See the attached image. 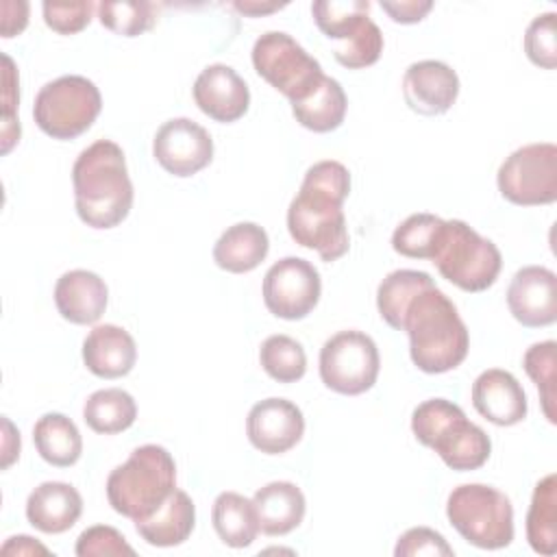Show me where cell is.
I'll list each match as a JSON object with an SVG mask.
<instances>
[{"label": "cell", "mask_w": 557, "mask_h": 557, "mask_svg": "<svg viewBox=\"0 0 557 557\" xmlns=\"http://www.w3.org/2000/svg\"><path fill=\"white\" fill-rule=\"evenodd\" d=\"M194 102L215 122L231 124L246 115L250 89L246 81L226 63L207 65L194 81Z\"/></svg>", "instance_id": "e0dca14e"}, {"label": "cell", "mask_w": 557, "mask_h": 557, "mask_svg": "<svg viewBox=\"0 0 557 557\" xmlns=\"http://www.w3.org/2000/svg\"><path fill=\"white\" fill-rule=\"evenodd\" d=\"M270 250V239L263 226L255 222H237L228 226L213 246V261L231 274L255 270Z\"/></svg>", "instance_id": "cb8c5ba5"}, {"label": "cell", "mask_w": 557, "mask_h": 557, "mask_svg": "<svg viewBox=\"0 0 557 557\" xmlns=\"http://www.w3.org/2000/svg\"><path fill=\"white\" fill-rule=\"evenodd\" d=\"M444 220L435 213H411L392 233V248L409 259H429L442 237Z\"/></svg>", "instance_id": "1f68e13d"}, {"label": "cell", "mask_w": 557, "mask_h": 557, "mask_svg": "<svg viewBox=\"0 0 557 557\" xmlns=\"http://www.w3.org/2000/svg\"><path fill=\"white\" fill-rule=\"evenodd\" d=\"M78 557H113V555H135V548L126 542V537L109 527V524H94L85 529L74 546Z\"/></svg>", "instance_id": "74e56055"}, {"label": "cell", "mask_w": 557, "mask_h": 557, "mask_svg": "<svg viewBox=\"0 0 557 557\" xmlns=\"http://www.w3.org/2000/svg\"><path fill=\"white\" fill-rule=\"evenodd\" d=\"M379 370V348L363 331H339L320 348V379L337 394L359 396L368 392L376 383Z\"/></svg>", "instance_id": "8fae6325"}, {"label": "cell", "mask_w": 557, "mask_h": 557, "mask_svg": "<svg viewBox=\"0 0 557 557\" xmlns=\"http://www.w3.org/2000/svg\"><path fill=\"white\" fill-rule=\"evenodd\" d=\"M72 185L76 213L91 228H113L131 213L133 183L126 157L111 139H98L76 157Z\"/></svg>", "instance_id": "7a4b0ae2"}, {"label": "cell", "mask_w": 557, "mask_h": 557, "mask_svg": "<svg viewBox=\"0 0 557 557\" xmlns=\"http://www.w3.org/2000/svg\"><path fill=\"white\" fill-rule=\"evenodd\" d=\"M94 9H98L94 2H44V22L48 28H52L59 35H76L81 33L94 15Z\"/></svg>", "instance_id": "f35d334b"}, {"label": "cell", "mask_w": 557, "mask_h": 557, "mask_svg": "<svg viewBox=\"0 0 557 557\" xmlns=\"http://www.w3.org/2000/svg\"><path fill=\"white\" fill-rule=\"evenodd\" d=\"M431 263L455 287L476 294L496 283L503 257L492 239L479 235L463 220H444Z\"/></svg>", "instance_id": "8992f818"}, {"label": "cell", "mask_w": 557, "mask_h": 557, "mask_svg": "<svg viewBox=\"0 0 557 557\" xmlns=\"http://www.w3.org/2000/svg\"><path fill=\"white\" fill-rule=\"evenodd\" d=\"M152 154L168 174L187 178L211 163L213 139L198 122L172 117L159 126L152 139Z\"/></svg>", "instance_id": "4fadbf2b"}, {"label": "cell", "mask_w": 557, "mask_h": 557, "mask_svg": "<svg viewBox=\"0 0 557 557\" xmlns=\"http://www.w3.org/2000/svg\"><path fill=\"white\" fill-rule=\"evenodd\" d=\"M0 553L2 555H48L50 550L44 544L35 542V537L30 535H13L2 544Z\"/></svg>", "instance_id": "ee69618b"}, {"label": "cell", "mask_w": 557, "mask_h": 557, "mask_svg": "<svg viewBox=\"0 0 557 557\" xmlns=\"http://www.w3.org/2000/svg\"><path fill=\"white\" fill-rule=\"evenodd\" d=\"M305 433L302 411L287 398H263L255 403L246 418L250 444L265 455L292 450Z\"/></svg>", "instance_id": "5bb4252c"}, {"label": "cell", "mask_w": 557, "mask_h": 557, "mask_svg": "<svg viewBox=\"0 0 557 557\" xmlns=\"http://www.w3.org/2000/svg\"><path fill=\"white\" fill-rule=\"evenodd\" d=\"M109 302L107 283L89 270H70L54 285V305L72 324H96Z\"/></svg>", "instance_id": "ffe728a7"}, {"label": "cell", "mask_w": 557, "mask_h": 557, "mask_svg": "<svg viewBox=\"0 0 557 557\" xmlns=\"http://www.w3.org/2000/svg\"><path fill=\"white\" fill-rule=\"evenodd\" d=\"M4 446H2V470H7L20 457V433L13 429L9 418H2Z\"/></svg>", "instance_id": "f6af8a7d"}, {"label": "cell", "mask_w": 557, "mask_h": 557, "mask_svg": "<svg viewBox=\"0 0 557 557\" xmlns=\"http://www.w3.org/2000/svg\"><path fill=\"white\" fill-rule=\"evenodd\" d=\"M235 11L244 13V15H250V17H259V15H268V13H274V11H281L283 7H287L285 2L278 4V2H257V0H237L233 2Z\"/></svg>", "instance_id": "bcb514c9"}, {"label": "cell", "mask_w": 557, "mask_h": 557, "mask_svg": "<svg viewBox=\"0 0 557 557\" xmlns=\"http://www.w3.org/2000/svg\"><path fill=\"white\" fill-rule=\"evenodd\" d=\"M474 409L496 426H513L527 418V394L518 379L500 368L481 372L472 383Z\"/></svg>", "instance_id": "ac0fdd59"}, {"label": "cell", "mask_w": 557, "mask_h": 557, "mask_svg": "<svg viewBox=\"0 0 557 557\" xmlns=\"http://www.w3.org/2000/svg\"><path fill=\"white\" fill-rule=\"evenodd\" d=\"M102 109L100 89L94 81L65 74L46 83L35 96V124L52 139H74L83 135Z\"/></svg>", "instance_id": "ba28073f"}, {"label": "cell", "mask_w": 557, "mask_h": 557, "mask_svg": "<svg viewBox=\"0 0 557 557\" xmlns=\"http://www.w3.org/2000/svg\"><path fill=\"white\" fill-rule=\"evenodd\" d=\"M2 11V37H15L20 35L26 24H28V2H13V0H4L0 4Z\"/></svg>", "instance_id": "7bdbcfd3"}, {"label": "cell", "mask_w": 557, "mask_h": 557, "mask_svg": "<svg viewBox=\"0 0 557 557\" xmlns=\"http://www.w3.org/2000/svg\"><path fill=\"white\" fill-rule=\"evenodd\" d=\"M137 418L135 398L122 387L94 392L83 405L85 424L102 435H115L133 426Z\"/></svg>", "instance_id": "f1b7e54d"}, {"label": "cell", "mask_w": 557, "mask_h": 557, "mask_svg": "<svg viewBox=\"0 0 557 557\" xmlns=\"http://www.w3.org/2000/svg\"><path fill=\"white\" fill-rule=\"evenodd\" d=\"M98 20L104 28L122 37H137L150 30L157 22V9L152 2L122 0V2H100Z\"/></svg>", "instance_id": "e575fe53"}, {"label": "cell", "mask_w": 557, "mask_h": 557, "mask_svg": "<svg viewBox=\"0 0 557 557\" xmlns=\"http://www.w3.org/2000/svg\"><path fill=\"white\" fill-rule=\"evenodd\" d=\"M135 339L117 324H98L83 342V363L100 379L126 376L135 368Z\"/></svg>", "instance_id": "d6986e66"}, {"label": "cell", "mask_w": 557, "mask_h": 557, "mask_svg": "<svg viewBox=\"0 0 557 557\" xmlns=\"http://www.w3.org/2000/svg\"><path fill=\"white\" fill-rule=\"evenodd\" d=\"M394 555L396 557H416V555L450 557L455 555V550L440 531L429 527H411L398 537Z\"/></svg>", "instance_id": "ab89813d"}, {"label": "cell", "mask_w": 557, "mask_h": 557, "mask_svg": "<svg viewBox=\"0 0 557 557\" xmlns=\"http://www.w3.org/2000/svg\"><path fill=\"white\" fill-rule=\"evenodd\" d=\"M496 183L511 205H553L557 200V146L537 141L513 150L500 163Z\"/></svg>", "instance_id": "30bf717a"}, {"label": "cell", "mask_w": 557, "mask_h": 557, "mask_svg": "<svg viewBox=\"0 0 557 557\" xmlns=\"http://www.w3.org/2000/svg\"><path fill=\"white\" fill-rule=\"evenodd\" d=\"M350 194V172L339 161L313 163L287 209L292 239L315 250L322 261L342 259L350 248L344 200Z\"/></svg>", "instance_id": "6da1fadb"}, {"label": "cell", "mask_w": 557, "mask_h": 557, "mask_svg": "<svg viewBox=\"0 0 557 557\" xmlns=\"http://www.w3.org/2000/svg\"><path fill=\"white\" fill-rule=\"evenodd\" d=\"M381 52H383V33L372 20H368L350 39L337 44V48L333 50L335 61L348 70H361V67L374 65Z\"/></svg>", "instance_id": "d590c367"}, {"label": "cell", "mask_w": 557, "mask_h": 557, "mask_svg": "<svg viewBox=\"0 0 557 557\" xmlns=\"http://www.w3.org/2000/svg\"><path fill=\"white\" fill-rule=\"evenodd\" d=\"M381 9L396 24H416L426 17V13L433 9V2L431 0H400V2L381 0Z\"/></svg>", "instance_id": "b9f144b4"}, {"label": "cell", "mask_w": 557, "mask_h": 557, "mask_svg": "<svg viewBox=\"0 0 557 557\" xmlns=\"http://www.w3.org/2000/svg\"><path fill=\"white\" fill-rule=\"evenodd\" d=\"M196 524V507L187 492L174 490L165 503L150 516L135 520V531L150 546H178L183 544Z\"/></svg>", "instance_id": "7402d4cb"}, {"label": "cell", "mask_w": 557, "mask_h": 557, "mask_svg": "<svg viewBox=\"0 0 557 557\" xmlns=\"http://www.w3.org/2000/svg\"><path fill=\"white\" fill-rule=\"evenodd\" d=\"M33 442L44 461L57 468H70L81 459L83 437L78 426L63 413H44L33 426Z\"/></svg>", "instance_id": "484cf974"}, {"label": "cell", "mask_w": 557, "mask_h": 557, "mask_svg": "<svg viewBox=\"0 0 557 557\" xmlns=\"http://www.w3.org/2000/svg\"><path fill=\"white\" fill-rule=\"evenodd\" d=\"M348 98L344 87L324 74L318 87L298 102H292V113L296 122L313 133H331L342 126L346 117Z\"/></svg>", "instance_id": "d4e9b609"}, {"label": "cell", "mask_w": 557, "mask_h": 557, "mask_svg": "<svg viewBox=\"0 0 557 557\" xmlns=\"http://www.w3.org/2000/svg\"><path fill=\"white\" fill-rule=\"evenodd\" d=\"M83 513L78 490L63 481H46L26 498V520L41 533H65Z\"/></svg>", "instance_id": "44dd1931"}, {"label": "cell", "mask_w": 557, "mask_h": 557, "mask_svg": "<svg viewBox=\"0 0 557 557\" xmlns=\"http://www.w3.org/2000/svg\"><path fill=\"white\" fill-rule=\"evenodd\" d=\"M255 72L289 104L309 96L324 78L322 65L287 33L268 30L252 46Z\"/></svg>", "instance_id": "9c48e42d"}, {"label": "cell", "mask_w": 557, "mask_h": 557, "mask_svg": "<svg viewBox=\"0 0 557 557\" xmlns=\"http://www.w3.org/2000/svg\"><path fill=\"white\" fill-rule=\"evenodd\" d=\"M446 516L453 529L472 546L498 550L513 540L511 500L485 483H463L448 494Z\"/></svg>", "instance_id": "52a82bcc"}, {"label": "cell", "mask_w": 557, "mask_h": 557, "mask_svg": "<svg viewBox=\"0 0 557 557\" xmlns=\"http://www.w3.org/2000/svg\"><path fill=\"white\" fill-rule=\"evenodd\" d=\"M435 281L422 270H394L389 272L376 289V309L381 318L396 331H403V318L409 302Z\"/></svg>", "instance_id": "f546056e"}, {"label": "cell", "mask_w": 557, "mask_h": 557, "mask_svg": "<svg viewBox=\"0 0 557 557\" xmlns=\"http://www.w3.org/2000/svg\"><path fill=\"white\" fill-rule=\"evenodd\" d=\"M259 363L278 383H296L307 372L305 348L289 335L265 337L259 348Z\"/></svg>", "instance_id": "d6a6232c"}, {"label": "cell", "mask_w": 557, "mask_h": 557, "mask_svg": "<svg viewBox=\"0 0 557 557\" xmlns=\"http://www.w3.org/2000/svg\"><path fill=\"white\" fill-rule=\"evenodd\" d=\"M252 503L259 518V531L272 537L294 531L307 511L305 494L292 481H272L259 487Z\"/></svg>", "instance_id": "603a6c76"}, {"label": "cell", "mask_w": 557, "mask_h": 557, "mask_svg": "<svg viewBox=\"0 0 557 557\" xmlns=\"http://www.w3.org/2000/svg\"><path fill=\"white\" fill-rule=\"evenodd\" d=\"M527 540L540 555L557 553V476L553 472L533 487L527 511Z\"/></svg>", "instance_id": "83f0119b"}, {"label": "cell", "mask_w": 557, "mask_h": 557, "mask_svg": "<svg viewBox=\"0 0 557 557\" xmlns=\"http://www.w3.org/2000/svg\"><path fill=\"white\" fill-rule=\"evenodd\" d=\"M555 11L535 15L524 30V52L529 61L544 70H555L557 65V28Z\"/></svg>", "instance_id": "8d00e7d4"}, {"label": "cell", "mask_w": 557, "mask_h": 557, "mask_svg": "<svg viewBox=\"0 0 557 557\" xmlns=\"http://www.w3.org/2000/svg\"><path fill=\"white\" fill-rule=\"evenodd\" d=\"M511 315L529 329L548 326L557 320V276L544 265L520 268L507 287Z\"/></svg>", "instance_id": "9a60e30c"}, {"label": "cell", "mask_w": 557, "mask_h": 557, "mask_svg": "<svg viewBox=\"0 0 557 557\" xmlns=\"http://www.w3.org/2000/svg\"><path fill=\"white\" fill-rule=\"evenodd\" d=\"M403 331L409 335L413 366L426 374L450 372L468 357V329L453 300L437 285L422 289L409 302Z\"/></svg>", "instance_id": "3957f363"}, {"label": "cell", "mask_w": 557, "mask_h": 557, "mask_svg": "<svg viewBox=\"0 0 557 557\" xmlns=\"http://www.w3.org/2000/svg\"><path fill=\"white\" fill-rule=\"evenodd\" d=\"M411 431L422 446L433 448L457 472L481 468L492 453L487 433L470 422L459 405L446 398L420 403L411 413Z\"/></svg>", "instance_id": "277c9868"}, {"label": "cell", "mask_w": 557, "mask_h": 557, "mask_svg": "<svg viewBox=\"0 0 557 557\" xmlns=\"http://www.w3.org/2000/svg\"><path fill=\"white\" fill-rule=\"evenodd\" d=\"M555 352H557V344L553 339L546 342H537L531 348H527L524 357H522V366L524 372L529 374V379L537 385L540 392V400H542V411L546 416V420L550 424L557 422L555 418V403H557V370H555Z\"/></svg>", "instance_id": "836d02e7"}, {"label": "cell", "mask_w": 557, "mask_h": 557, "mask_svg": "<svg viewBox=\"0 0 557 557\" xmlns=\"http://www.w3.org/2000/svg\"><path fill=\"white\" fill-rule=\"evenodd\" d=\"M263 302L281 320L307 318L322 294L320 272L300 257H283L263 276Z\"/></svg>", "instance_id": "7c38bea8"}, {"label": "cell", "mask_w": 557, "mask_h": 557, "mask_svg": "<svg viewBox=\"0 0 557 557\" xmlns=\"http://www.w3.org/2000/svg\"><path fill=\"white\" fill-rule=\"evenodd\" d=\"M368 11V0H318L311 4L315 26L337 44L350 39L370 20Z\"/></svg>", "instance_id": "4dcf8cb0"}, {"label": "cell", "mask_w": 557, "mask_h": 557, "mask_svg": "<svg viewBox=\"0 0 557 557\" xmlns=\"http://www.w3.org/2000/svg\"><path fill=\"white\" fill-rule=\"evenodd\" d=\"M459 96L457 72L437 59L416 61L405 70L403 98L405 104L420 115L446 113Z\"/></svg>", "instance_id": "2e32d148"}, {"label": "cell", "mask_w": 557, "mask_h": 557, "mask_svg": "<svg viewBox=\"0 0 557 557\" xmlns=\"http://www.w3.org/2000/svg\"><path fill=\"white\" fill-rule=\"evenodd\" d=\"M211 522L218 537L231 548L250 546L259 533L255 503L237 492H222L215 496Z\"/></svg>", "instance_id": "4316f807"}, {"label": "cell", "mask_w": 557, "mask_h": 557, "mask_svg": "<svg viewBox=\"0 0 557 557\" xmlns=\"http://www.w3.org/2000/svg\"><path fill=\"white\" fill-rule=\"evenodd\" d=\"M176 490L174 457L159 444H144L107 476V498L113 511L141 520L157 511Z\"/></svg>", "instance_id": "5b68a950"}, {"label": "cell", "mask_w": 557, "mask_h": 557, "mask_svg": "<svg viewBox=\"0 0 557 557\" xmlns=\"http://www.w3.org/2000/svg\"><path fill=\"white\" fill-rule=\"evenodd\" d=\"M4 72H2V152L7 154L15 141H20V122L15 117V107L20 102V87H17V72L13 67L11 57L2 54Z\"/></svg>", "instance_id": "60d3db41"}]
</instances>
